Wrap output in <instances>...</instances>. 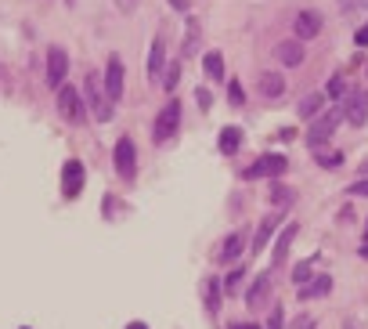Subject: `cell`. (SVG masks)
I'll return each mask as SVG.
<instances>
[{"instance_id": "30", "label": "cell", "mask_w": 368, "mask_h": 329, "mask_svg": "<svg viewBox=\"0 0 368 329\" xmlns=\"http://www.w3.org/2000/svg\"><path fill=\"white\" fill-rule=\"evenodd\" d=\"M228 102H231L235 109H242V102H245V87H242V80H231V83H228Z\"/></svg>"}, {"instance_id": "10", "label": "cell", "mask_w": 368, "mask_h": 329, "mask_svg": "<svg viewBox=\"0 0 368 329\" xmlns=\"http://www.w3.org/2000/svg\"><path fill=\"white\" fill-rule=\"evenodd\" d=\"M321 25H325V18L318 15V11H300L296 18H293V33H296V40H314L318 33H321Z\"/></svg>"}, {"instance_id": "28", "label": "cell", "mask_w": 368, "mask_h": 329, "mask_svg": "<svg viewBox=\"0 0 368 329\" xmlns=\"http://www.w3.org/2000/svg\"><path fill=\"white\" fill-rule=\"evenodd\" d=\"M242 279H245V268H235V272L224 279V293L228 297H238L242 293Z\"/></svg>"}, {"instance_id": "45", "label": "cell", "mask_w": 368, "mask_h": 329, "mask_svg": "<svg viewBox=\"0 0 368 329\" xmlns=\"http://www.w3.org/2000/svg\"><path fill=\"white\" fill-rule=\"evenodd\" d=\"M364 98H368V95H364Z\"/></svg>"}, {"instance_id": "40", "label": "cell", "mask_w": 368, "mask_h": 329, "mask_svg": "<svg viewBox=\"0 0 368 329\" xmlns=\"http://www.w3.org/2000/svg\"><path fill=\"white\" fill-rule=\"evenodd\" d=\"M357 253H361V257L368 261V239H364V243H361V250H357Z\"/></svg>"}, {"instance_id": "42", "label": "cell", "mask_w": 368, "mask_h": 329, "mask_svg": "<svg viewBox=\"0 0 368 329\" xmlns=\"http://www.w3.org/2000/svg\"><path fill=\"white\" fill-rule=\"evenodd\" d=\"M343 329H357V325H354V322H350V318H347V322H343Z\"/></svg>"}, {"instance_id": "35", "label": "cell", "mask_w": 368, "mask_h": 329, "mask_svg": "<svg viewBox=\"0 0 368 329\" xmlns=\"http://www.w3.org/2000/svg\"><path fill=\"white\" fill-rule=\"evenodd\" d=\"M195 102H199L202 109H209V105H213V95L206 91V87H199V91H195Z\"/></svg>"}, {"instance_id": "32", "label": "cell", "mask_w": 368, "mask_h": 329, "mask_svg": "<svg viewBox=\"0 0 368 329\" xmlns=\"http://www.w3.org/2000/svg\"><path fill=\"white\" fill-rule=\"evenodd\" d=\"M282 322H286V311H282V304H271V318H267V329H282Z\"/></svg>"}, {"instance_id": "13", "label": "cell", "mask_w": 368, "mask_h": 329, "mask_svg": "<svg viewBox=\"0 0 368 329\" xmlns=\"http://www.w3.org/2000/svg\"><path fill=\"white\" fill-rule=\"evenodd\" d=\"M300 235V225H286L282 232H278V239H274V253H271V268H278V264H286V257H289V250H293V239Z\"/></svg>"}, {"instance_id": "18", "label": "cell", "mask_w": 368, "mask_h": 329, "mask_svg": "<svg viewBox=\"0 0 368 329\" xmlns=\"http://www.w3.org/2000/svg\"><path fill=\"white\" fill-rule=\"evenodd\" d=\"M199 47H202V22H199V18H188V37H184L180 54H184V58H195Z\"/></svg>"}, {"instance_id": "14", "label": "cell", "mask_w": 368, "mask_h": 329, "mask_svg": "<svg viewBox=\"0 0 368 329\" xmlns=\"http://www.w3.org/2000/svg\"><path fill=\"white\" fill-rule=\"evenodd\" d=\"M163 73H166V44H163V37H156L148 51V80L156 83V80H163Z\"/></svg>"}, {"instance_id": "20", "label": "cell", "mask_w": 368, "mask_h": 329, "mask_svg": "<svg viewBox=\"0 0 368 329\" xmlns=\"http://www.w3.org/2000/svg\"><path fill=\"white\" fill-rule=\"evenodd\" d=\"M267 199H271V206H274V210H286V206H293L296 192H293L289 185H282V181H271V192H267Z\"/></svg>"}, {"instance_id": "27", "label": "cell", "mask_w": 368, "mask_h": 329, "mask_svg": "<svg viewBox=\"0 0 368 329\" xmlns=\"http://www.w3.org/2000/svg\"><path fill=\"white\" fill-rule=\"evenodd\" d=\"M314 156H318V167L321 170H336V167H343V152H321V148H314Z\"/></svg>"}, {"instance_id": "19", "label": "cell", "mask_w": 368, "mask_h": 329, "mask_svg": "<svg viewBox=\"0 0 368 329\" xmlns=\"http://www.w3.org/2000/svg\"><path fill=\"white\" fill-rule=\"evenodd\" d=\"M221 293H224V286L217 279H202V301H206V311L209 315L221 311Z\"/></svg>"}, {"instance_id": "33", "label": "cell", "mask_w": 368, "mask_h": 329, "mask_svg": "<svg viewBox=\"0 0 368 329\" xmlns=\"http://www.w3.org/2000/svg\"><path fill=\"white\" fill-rule=\"evenodd\" d=\"M368 0H340V11H364Z\"/></svg>"}, {"instance_id": "15", "label": "cell", "mask_w": 368, "mask_h": 329, "mask_svg": "<svg viewBox=\"0 0 368 329\" xmlns=\"http://www.w3.org/2000/svg\"><path fill=\"white\" fill-rule=\"evenodd\" d=\"M242 250H245V232L238 228V232H231L224 243H221V253H217V261L221 264H235L238 257H242Z\"/></svg>"}, {"instance_id": "39", "label": "cell", "mask_w": 368, "mask_h": 329, "mask_svg": "<svg viewBox=\"0 0 368 329\" xmlns=\"http://www.w3.org/2000/svg\"><path fill=\"white\" fill-rule=\"evenodd\" d=\"M231 329H260V325H257V322H235Z\"/></svg>"}, {"instance_id": "9", "label": "cell", "mask_w": 368, "mask_h": 329, "mask_svg": "<svg viewBox=\"0 0 368 329\" xmlns=\"http://www.w3.org/2000/svg\"><path fill=\"white\" fill-rule=\"evenodd\" d=\"M66 76H69V54H66V47H51L47 51V83L51 87H66Z\"/></svg>"}, {"instance_id": "43", "label": "cell", "mask_w": 368, "mask_h": 329, "mask_svg": "<svg viewBox=\"0 0 368 329\" xmlns=\"http://www.w3.org/2000/svg\"><path fill=\"white\" fill-rule=\"evenodd\" d=\"M364 239H368V221H364Z\"/></svg>"}, {"instance_id": "6", "label": "cell", "mask_w": 368, "mask_h": 329, "mask_svg": "<svg viewBox=\"0 0 368 329\" xmlns=\"http://www.w3.org/2000/svg\"><path fill=\"white\" fill-rule=\"evenodd\" d=\"M102 87H105V95H109V102H112V105L123 98V62H119V54H109V62H105V76H102Z\"/></svg>"}, {"instance_id": "3", "label": "cell", "mask_w": 368, "mask_h": 329, "mask_svg": "<svg viewBox=\"0 0 368 329\" xmlns=\"http://www.w3.org/2000/svg\"><path fill=\"white\" fill-rule=\"evenodd\" d=\"M180 127V102H166L156 116V124H152V138L156 141H170Z\"/></svg>"}, {"instance_id": "26", "label": "cell", "mask_w": 368, "mask_h": 329, "mask_svg": "<svg viewBox=\"0 0 368 329\" xmlns=\"http://www.w3.org/2000/svg\"><path fill=\"white\" fill-rule=\"evenodd\" d=\"M347 91H350V87H347V76H332V80H329V87H325V98L343 102V98H347Z\"/></svg>"}, {"instance_id": "25", "label": "cell", "mask_w": 368, "mask_h": 329, "mask_svg": "<svg viewBox=\"0 0 368 329\" xmlns=\"http://www.w3.org/2000/svg\"><path fill=\"white\" fill-rule=\"evenodd\" d=\"M238 145H242V131H238V127H224V131H221V152H224V156H235Z\"/></svg>"}, {"instance_id": "24", "label": "cell", "mask_w": 368, "mask_h": 329, "mask_svg": "<svg viewBox=\"0 0 368 329\" xmlns=\"http://www.w3.org/2000/svg\"><path fill=\"white\" fill-rule=\"evenodd\" d=\"M202 69H206V76L221 80V76H224V54H221V51H206V54H202Z\"/></svg>"}, {"instance_id": "36", "label": "cell", "mask_w": 368, "mask_h": 329, "mask_svg": "<svg viewBox=\"0 0 368 329\" xmlns=\"http://www.w3.org/2000/svg\"><path fill=\"white\" fill-rule=\"evenodd\" d=\"M354 44H357V47H368V22H364V25L357 29V33H354Z\"/></svg>"}, {"instance_id": "12", "label": "cell", "mask_w": 368, "mask_h": 329, "mask_svg": "<svg viewBox=\"0 0 368 329\" xmlns=\"http://www.w3.org/2000/svg\"><path fill=\"white\" fill-rule=\"evenodd\" d=\"M267 301H271V268H267L264 275H257L253 286L245 289V304H250V308L260 311V308H267Z\"/></svg>"}, {"instance_id": "17", "label": "cell", "mask_w": 368, "mask_h": 329, "mask_svg": "<svg viewBox=\"0 0 368 329\" xmlns=\"http://www.w3.org/2000/svg\"><path fill=\"white\" fill-rule=\"evenodd\" d=\"M278 214H271V217H264L260 221V228H257V235H253V253H264L267 250V243H271V235L278 232Z\"/></svg>"}, {"instance_id": "44", "label": "cell", "mask_w": 368, "mask_h": 329, "mask_svg": "<svg viewBox=\"0 0 368 329\" xmlns=\"http://www.w3.org/2000/svg\"><path fill=\"white\" fill-rule=\"evenodd\" d=\"M22 329H29V325H22Z\"/></svg>"}, {"instance_id": "4", "label": "cell", "mask_w": 368, "mask_h": 329, "mask_svg": "<svg viewBox=\"0 0 368 329\" xmlns=\"http://www.w3.org/2000/svg\"><path fill=\"white\" fill-rule=\"evenodd\" d=\"M289 170V160L278 156V152H271V156H260L253 167H245V181H257V177H282Z\"/></svg>"}, {"instance_id": "34", "label": "cell", "mask_w": 368, "mask_h": 329, "mask_svg": "<svg viewBox=\"0 0 368 329\" xmlns=\"http://www.w3.org/2000/svg\"><path fill=\"white\" fill-rule=\"evenodd\" d=\"M347 192H350V196H368V177H357V181H354Z\"/></svg>"}, {"instance_id": "16", "label": "cell", "mask_w": 368, "mask_h": 329, "mask_svg": "<svg viewBox=\"0 0 368 329\" xmlns=\"http://www.w3.org/2000/svg\"><path fill=\"white\" fill-rule=\"evenodd\" d=\"M296 293H300V301H314V297H329V293H332V275H311V282H303Z\"/></svg>"}, {"instance_id": "1", "label": "cell", "mask_w": 368, "mask_h": 329, "mask_svg": "<svg viewBox=\"0 0 368 329\" xmlns=\"http://www.w3.org/2000/svg\"><path fill=\"white\" fill-rule=\"evenodd\" d=\"M340 119H343V109H340V105H332V109H325L318 119H311V131H307V141H311V148H321V145L336 134Z\"/></svg>"}, {"instance_id": "37", "label": "cell", "mask_w": 368, "mask_h": 329, "mask_svg": "<svg viewBox=\"0 0 368 329\" xmlns=\"http://www.w3.org/2000/svg\"><path fill=\"white\" fill-rule=\"evenodd\" d=\"M137 4H141V0H116V8H119V11H134Z\"/></svg>"}, {"instance_id": "29", "label": "cell", "mask_w": 368, "mask_h": 329, "mask_svg": "<svg viewBox=\"0 0 368 329\" xmlns=\"http://www.w3.org/2000/svg\"><path fill=\"white\" fill-rule=\"evenodd\" d=\"M166 91H177V83H180V62H173V66H166V73H163V80H159Z\"/></svg>"}, {"instance_id": "8", "label": "cell", "mask_w": 368, "mask_h": 329, "mask_svg": "<svg viewBox=\"0 0 368 329\" xmlns=\"http://www.w3.org/2000/svg\"><path fill=\"white\" fill-rule=\"evenodd\" d=\"M58 112L69 124H83V102L76 95V87H58Z\"/></svg>"}, {"instance_id": "21", "label": "cell", "mask_w": 368, "mask_h": 329, "mask_svg": "<svg viewBox=\"0 0 368 329\" xmlns=\"http://www.w3.org/2000/svg\"><path fill=\"white\" fill-rule=\"evenodd\" d=\"M274 51H278V62H282V66H300V62H303V47H300V40H282Z\"/></svg>"}, {"instance_id": "31", "label": "cell", "mask_w": 368, "mask_h": 329, "mask_svg": "<svg viewBox=\"0 0 368 329\" xmlns=\"http://www.w3.org/2000/svg\"><path fill=\"white\" fill-rule=\"evenodd\" d=\"M293 282H296V289H300L303 282H311V261H303V264L293 268Z\"/></svg>"}, {"instance_id": "38", "label": "cell", "mask_w": 368, "mask_h": 329, "mask_svg": "<svg viewBox=\"0 0 368 329\" xmlns=\"http://www.w3.org/2000/svg\"><path fill=\"white\" fill-rule=\"evenodd\" d=\"M293 329H314V322L311 318H296V325Z\"/></svg>"}, {"instance_id": "7", "label": "cell", "mask_w": 368, "mask_h": 329, "mask_svg": "<svg viewBox=\"0 0 368 329\" xmlns=\"http://www.w3.org/2000/svg\"><path fill=\"white\" fill-rule=\"evenodd\" d=\"M340 109H343V119H347L350 127H364V119H368V98L361 91H347V98L340 102Z\"/></svg>"}, {"instance_id": "22", "label": "cell", "mask_w": 368, "mask_h": 329, "mask_svg": "<svg viewBox=\"0 0 368 329\" xmlns=\"http://www.w3.org/2000/svg\"><path fill=\"white\" fill-rule=\"evenodd\" d=\"M296 109H300V119H318L325 112V95H307Z\"/></svg>"}, {"instance_id": "2", "label": "cell", "mask_w": 368, "mask_h": 329, "mask_svg": "<svg viewBox=\"0 0 368 329\" xmlns=\"http://www.w3.org/2000/svg\"><path fill=\"white\" fill-rule=\"evenodd\" d=\"M87 105H90V116H94L98 124H109L112 112H116L109 95H105V87H102V80H98V73L87 76Z\"/></svg>"}, {"instance_id": "5", "label": "cell", "mask_w": 368, "mask_h": 329, "mask_svg": "<svg viewBox=\"0 0 368 329\" xmlns=\"http://www.w3.org/2000/svg\"><path fill=\"white\" fill-rule=\"evenodd\" d=\"M112 160H116V174H119V177H127V181H130V177L137 174V148H134L130 138H119V141H116Z\"/></svg>"}, {"instance_id": "23", "label": "cell", "mask_w": 368, "mask_h": 329, "mask_svg": "<svg viewBox=\"0 0 368 329\" xmlns=\"http://www.w3.org/2000/svg\"><path fill=\"white\" fill-rule=\"evenodd\" d=\"M282 91H286V80H282L278 73H264V76H260V95H264V98H278Z\"/></svg>"}, {"instance_id": "11", "label": "cell", "mask_w": 368, "mask_h": 329, "mask_svg": "<svg viewBox=\"0 0 368 329\" xmlns=\"http://www.w3.org/2000/svg\"><path fill=\"white\" fill-rule=\"evenodd\" d=\"M83 163L80 160H69L66 167H61V192H66V199H76L83 192Z\"/></svg>"}, {"instance_id": "41", "label": "cell", "mask_w": 368, "mask_h": 329, "mask_svg": "<svg viewBox=\"0 0 368 329\" xmlns=\"http://www.w3.org/2000/svg\"><path fill=\"white\" fill-rule=\"evenodd\" d=\"M127 329H148V325H145V322H130Z\"/></svg>"}]
</instances>
